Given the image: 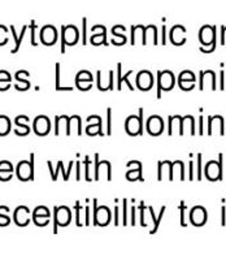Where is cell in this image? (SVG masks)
Returning a JSON list of instances; mask_svg holds the SVG:
<instances>
[{
    "label": "cell",
    "mask_w": 226,
    "mask_h": 260,
    "mask_svg": "<svg viewBox=\"0 0 226 260\" xmlns=\"http://www.w3.org/2000/svg\"><path fill=\"white\" fill-rule=\"evenodd\" d=\"M143 108H139V115H132L125 121V130L129 136H142L143 134Z\"/></svg>",
    "instance_id": "1"
},
{
    "label": "cell",
    "mask_w": 226,
    "mask_h": 260,
    "mask_svg": "<svg viewBox=\"0 0 226 260\" xmlns=\"http://www.w3.org/2000/svg\"><path fill=\"white\" fill-rule=\"evenodd\" d=\"M80 31L74 25H67L61 26V53L65 52V45L73 46L78 42Z\"/></svg>",
    "instance_id": "2"
},
{
    "label": "cell",
    "mask_w": 226,
    "mask_h": 260,
    "mask_svg": "<svg viewBox=\"0 0 226 260\" xmlns=\"http://www.w3.org/2000/svg\"><path fill=\"white\" fill-rule=\"evenodd\" d=\"M174 82H176V78H174L173 72H159V74H157V98L162 96V90L169 91V90L173 89Z\"/></svg>",
    "instance_id": "3"
},
{
    "label": "cell",
    "mask_w": 226,
    "mask_h": 260,
    "mask_svg": "<svg viewBox=\"0 0 226 260\" xmlns=\"http://www.w3.org/2000/svg\"><path fill=\"white\" fill-rule=\"evenodd\" d=\"M218 156H220V161L212 160V161L207 162L206 168H204V175H206L207 180H222V154H220Z\"/></svg>",
    "instance_id": "4"
},
{
    "label": "cell",
    "mask_w": 226,
    "mask_h": 260,
    "mask_svg": "<svg viewBox=\"0 0 226 260\" xmlns=\"http://www.w3.org/2000/svg\"><path fill=\"white\" fill-rule=\"evenodd\" d=\"M31 161L22 160L17 166V176L21 181H29L34 177V154L30 155Z\"/></svg>",
    "instance_id": "5"
},
{
    "label": "cell",
    "mask_w": 226,
    "mask_h": 260,
    "mask_svg": "<svg viewBox=\"0 0 226 260\" xmlns=\"http://www.w3.org/2000/svg\"><path fill=\"white\" fill-rule=\"evenodd\" d=\"M199 41L202 43V47L204 46H214L216 45V26H209L204 25L199 30Z\"/></svg>",
    "instance_id": "6"
},
{
    "label": "cell",
    "mask_w": 226,
    "mask_h": 260,
    "mask_svg": "<svg viewBox=\"0 0 226 260\" xmlns=\"http://www.w3.org/2000/svg\"><path fill=\"white\" fill-rule=\"evenodd\" d=\"M207 217H208V213H207L206 208L202 206H195L191 208L190 221L195 226H203L207 222Z\"/></svg>",
    "instance_id": "7"
},
{
    "label": "cell",
    "mask_w": 226,
    "mask_h": 260,
    "mask_svg": "<svg viewBox=\"0 0 226 260\" xmlns=\"http://www.w3.org/2000/svg\"><path fill=\"white\" fill-rule=\"evenodd\" d=\"M146 129L151 136H160L163 133V130H164V121H163V118L156 115L150 116L148 120H147Z\"/></svg>",
    "instance_id": "8"
},
{
    "label": "cell",
    "mask_w": 226,
    "mask_h": 260,
    "mask_svg": "<svg viewBox=\"0 0 226 260\" xmlns=\"http://www.w3.org/2000/svg\"><path fill=\"white\" fill-rule=\"evenodd\" d=\"M50 210L44 206H38L36 210L33 211V221L36 222L38 226H46L50 222Z\"/></svg>",
    "instance_id": "9"
},
{
    "label": "cell",
    "mask_w": 226,
    "mask_h": 260,
    "mask_svg": "<svg viewBox=\"0 0 226 260\" xmlns=\"http://www.w3.org/2000/svg\"><path fill=\"white\" fill-rule=\"evenodd\" d=\"M135 83L138 86L139 89L147 91L150 90L153 86V76L150 71H141L137 74V78H135Z\"/></svg>",
    "instance_id": "10"
},
{
    "label": "cell",
    "mask_w": 226,
    "mask_h": 260,
    "mask_svg": "<svg viewBox=\"0 0 226 260\" xmlns=\"http://www.w3.org/2000/svg\"><path fill=\"white\" fill-rule=\"evenodd\" d=\"M72 221V212L69 207L61 206V207L55 208V222L60 226H67Z\"/></svg>",
    "instance_id": "11"
},
{
    "label": "cell",
    "mask_w": 226,
    "mask_h": 260,
    "mask_svg": "<svg viewBox=\"0 0 226 260\" xmlns=\"http://www.w3.org/2000/svg\"><path fill=\"white\" fill-rule=\"evenodd\" d=\"M56 41H57V31H56V27L52 25H46L44 27H42L41 30V42L46 46H52L55 45Z\"/></svg>",
    "instance_id": "12"
},
{
    "label": "cell",
    "mask_w": 226,
    "mask_h": 260,
    "mask_svg": "<svg viewBox=\"0 0 226 260\" xmlns=\"http://www.w3.org/2000/svg\"><path fill=\"white\" fill-rule=\"evenodd\" d=\"M50 129L51 122L50 118H48L47 116L41 115L38 116V117H36V120H34V132H36V134L43 137L46 136V134H48Z\"/></svg>",
    "instance_id": "13"
},
{
    "label": "cell",
    "mask_w": 226,
    "mask_h": 260,
    "mask_svg": "<svg viewBox=\"0 0 226 260\" xmlns=\"http://www.w3.org/2000/svg\"><path fill=\"white\" fill-rule=\"evenodd\" d=\"M29 213L30 210L26 206H18V207L16 208L15 213H13V220H15V222L18 226H26L30 221Z\"/></svg>",
    "instance_id": "14"
},
{
    "label": "cell",
    "mask_w": 226,
    "mask_h": 260,
    "mask_svg": "<svg viewBox=\"0 0 226 260\" xmlns=\"http://www.w3.org/2000/svg\"><path fill=\"white\" fill-rule=\"evenodd\" d=\"M111 220V212H109L108 207L106 206H102V207L96 208V204H95L94 208V222L99 225H107Z\"/></svg>",
    "instance_id": "15"
},
{
    "label": "cell",
    "mask_w": 226,
    "mask_h": 260,
    "mask_svg": "<svg viewBox=\"0 0 226 260\" xmlns=\"http://www.w3.org/2000/svg\"><path fill=\"white\" fill-rule=\"evenodd\" d=\"M13 175V166L9 161L4 160L0 161V180L8 181L11 180V176Z\"/></svg>",
    "instance_id": "16"
},
{
    "label": "cell",
    "mask_w": 226,
    "mask_h": 260,
    "mask_svg": "<svg viewBox=\"0 0 226 260\" xmlns=\"http://www.w3.org/2000/svg\"><path fill=\"white\" fill-rule=\"evenodd\" d=\"M86 133L88 134V136H96V134H99V136H103V130H102V117H98V121L96 124H90L86 126Z\"/></svg>",
    "instance_id": "17"
},
{
    "label": "cell",
    "mask_w": 226,
    "mask_h": 260,
    "mask_svg": "<svg viewBox=\"0 0 226 260\" xmlns=\"http://www.w3.org/2000/svg\"><path fill=\"white\" fill-rule=\"evenodd\" d=\"M108 80L106 81V90H112L113 89V71L108 72ZM98 89H102V86H103V80H102V72H98Z\"/></svg>",
    "instance_id": "18"
},
{
    "label": "cell",
    "mask_w": 226,
    "mask_h": 260,
    "mask_svg": "<svg viewBox=\"0 0 226 260\" xmlns=\"http://www.w3.org/2000/svg\"><path fill=\"white\" fill-rule=\"evenodd\" d=\"M11 132V120L7 116H0V137H4Z\"/></svg>",
    "instance_id": "19"
},
{
    "label": "cell",
    "mask_w": 226,
    "mask_h": 260,
    "mask_svg": "<svg viewBox=\"0 0 226 260\" xmlns=\"http://www.w3.org/2000/svg\"><path fill=\"white\" fill-rule=\"evenodd\" d=\"M126 178L129 181H137V180L143 181V177H142V164H141V161H138V164H137V169L127 172Z\"/></svg>",
    "instance_id": "20"
},
{
    "label": "cell",
    "mask_w": 226,
    "mask_h": 260,
    "mask_svg": "<svg viewBox=\"0 0 226 260\" xmlns=\"http://www.w3.org/2000/svg\"><path fill=\"white\" fill-rule=\"evenodd\" d=\"M16 124V129H15V134L20 137H25L30 133V127L27 126L26 124H21V122H15Z\"/></svg>",
    "instance_id": "21"
},
{
    "label": "cell",
    "mask_w": 226,
    "mask_h": 260,
    "mask_svg": "<svg viewBox=\"0 0 226 260\" xmlns=\"http://www.w3.org/2000/svg\"><path fill=\"white\" fill-rule=\"evenodd\" d=\"M106 31L104 32H100V34H92V37L90 38V42H91L92 45H102V43H104L106 42Z\"/></svg>",
    "instance_id": "22"
},
{
    "label": "cell",
    "mask_w": 226,
    "mask_h": 260,
    "mask_svg": "<svg viewBox=\"0 0 226 260\" xmlns=\"http://www.w3.org/2000/svg\"><path fill=\"white\" fill-rule=\"evenodd\" d=\"M76 81H87L92 83V74L88 71H81L76 76Z\"/></svg>",
    "instance_id": "23"
},
{
    "label": "cell",
    "mask_w": 226,
    "mask_h": 260,
    "mask_svg": "<svg viewBox=\"0 0 226 260\" xmlns=\"http://www.w3.org/2000/svg\"><path fill=\"white\" fill-rule=\"evenodd\" d=\"M112 134V110H107V136Z\"/></svg>",
    "instance_id": "24"
},
{
    "label": "cell",
    "mask_w": 226,
    "mask_h": 260,
    "mask_svg": "<svg viewBox=\"0 0 226 260\" xmlns=\"http://www.w3.org/2000/svg\"><path fill=\"white\" fill-rule=\"evenodd\" d=\"M132 73H133V71H129L126 74H125V76H123V77H121V81H120L121 87H122V82L125 81V82H126V85L129 86V89L134 90V86H133L132 83H130V81H129V77H130V74H132Z\"/></svg>",
    "instance_id": "25"
},
{
    "label": "cell",
    "mask_w": 226,
    "mask_h": 260,
    "mask_svg": "<svg viewBox=\"0 0 226 260\" xmlns=\"http://www.w3.org/2000/svg\"><path fill=\"white\" fill-rule=\"evenodd\" d=\"M26 29H27V26H26V25H25V26L22 27V30H21V36H20V38H17V43H16L15 50H12V53H16V52H17V51H18V48H20L21 41H22V38H24L25 31H26Z\"/></svg>",
    "instance_id": "26"
},
{
    "label": "cell",
    "mask_w": 226,
    "mask_h": 260,
    "mask_svg": "<svg viewBox=\"0 0 226 260\" xmlns=\"http://www.w3.org/2000/svg\"><path fill=\"white\" fill-rule=\"evenodd\" d=\"M198 175H197V178L198 180H202V154H198Z\"/></svg>",
    "instance_id": "27"
},
{
    "label": "cell",
    "mask_w": 226,
    "mask_h": 260,
    "mask_svg": "<svg viewBox=\"0 0 226 260\" xmlns=\"http://www.w3.org/2000/svg\"><path fill=\"white\" fill-rule=\"evenodd\" d=\"M12 77H11V74L8 73L7 71H0V81H6V82H11Z\"/></svg>",
    "instance_id": "28"
},
{
    "label": "cell",
    "mask_w": 226,
    "mask_h": 260,
    "mask_svg": "<svg viewBox=\"0 0 226 260\" xmlns=\"http://www.w3.org/2000/svg\"><path fill=\"white\" fill-rule=\"evenodd\" d=\"M60 89V64H56V90Z\"/></svg>",
    "instance_id": "29"
},
{
    "label": "cell",
    "mask_w": 226,
    "mask_h": 260,
    "mask_svg": "<svg viewBox=\"0 0 226 260\" xmlns=\"http://www.w3.org/2000/svg\"><path fill=\"white\" fill-rule=\"evenodd\" d=\"M121 68H122V65H121V62H118V64H117V73H116V76H117V90L122 89V87H121V83H120L121 77H122V76H121Z\"/></svg>",
    "instance_id": "30"
},
{
    "label": "cell",
    "mask_w": 226,
    "mask_h": 260,
    "mask_svg": "<svg viewBox=\"0 0 226 260\" xmlns=\"http://www.w3.org/2000/svg\"><path fill=\"white\" fill-rule=\"evenodd\" d=\"M86 26H87V20H86L85 17L82 18V43L83 45H86L87 42H86Z\"/></svg>",
    "instance_id": "31"
},
{
    "label": "cell",
    "mask_w": 226,
    "mask_h": 260,
    "mask_svg": "<svg viewBox=\"0 0 226 260\" xmlns=\"http://www.w3.org/2000/svg\"><path fill=\"white\" fill-rule=\"evenodd\" d=\"M34 30H36V21H31V45L37 46L36 37H34Z\"/></svg>",
    "instance_id": "32"
},
{
    "label": "cell",
    "mask_w": 226,
    "mask_h": 260,
    "mask_svg": "<svg viewBox=\"0 0 226 260\" xmlns=\"http://www.w3.org/2000/svg\"><path fill=\"white\" fill-rule=\"evenodd\" d=\"M9 86H11V83L9 82H6V81H0V90H7L9 89Z\"/></svg>",
    "instance_id": "33"
},
{
    "label": "cell",
    "mask_w": 226,
    "mask_h": 260,
    "mask_svg": "<svg viewBox=\"0 0 226 260\" xmlns=\"http://www.w3.org/2000/svg\"><path fill=\"white\" fill-rule=\"evenodd\" d=\"M225 31H226V26L221 27V45H225Z\"/></svg>",
    "instance_id": "34"
},
{
    "label": "cell",
    "mask_w": 226,
    "mask_h": 260,
    "mask_svg": "<svg viewBox=\"0 0 226 260\" xmlns=\"http://www.w3.org/2000/svg\"><path fill=\"white\" fill-rule=\"evenodd\" d=\"M123 224H126V199H123Z\"/></svg>",
    "instance_id": "35"
},
{
    "label": "cell",
    "mask_w": 226,
    "mask_h": 260,
    "mask_svg": "<svg viewBox=\"0 0 226 260\" xmlns=\"http://www.w3.org/2000/svg\"><path fill=\"white\" fill-rule=\"evenodd\" d=\"M92 31H94V34H98V30H103V31H107L106 27L103 26V25H96V26L92 27Z\"/></svg>",
    "instance_id": "36"
},
{
    "label": "cell",
    "mask_w": 226,
    "mask_h": 260,
    "mask_svg": "<svg viewBox=\"0 0 226 260\" xmlns=\"http://www.w3.org/2000/svg\"><path fill=\"white\" fill-rule=\"evenodd\" d=\"M88 164H90V157H86V180L90 181V177H88Z\"/></svg>",
    "instance_id": "37"
},
{
    "label": "cell",
    "mask_w": 226,
    "mask_h": 260,
    "mask_svg": "<svg viewBox=\"0 0 226 260\" xmlns=\"http://www.w3.org/2000/svg\"><path fill=\"white\" fill-rule=\"evenodd\" d=\"M167 27L163 26V45H165L167 43Z\"/></svg>",
    "instance_id": "38"
},
{
    "label": "cell",
    "mask_w": 226,
    "mask_h": 260,
    "mask_svg": "<svg viewBox=\"0 0 226 260\" xmlns=\"http://www.w3.org/2000/svg\"><path fill=\"white\" fill-rule=\"evenodd\" d=\"M80 161H77V180H80Z\"/></svg>",
    "instance_id": "39"
}]
</instances>
